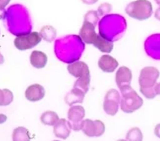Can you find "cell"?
I'll use <instances>...</instances> for the list:
<instances>
[{"label":"cell","mask_w":160,"mask_h":141,"mask_svg":"<svg viewBox=\"0 0 160 141\" xmlns=\"http://www.w3.org/2000/svg\"><path fill=\"white\" fill-rule=\"evenodd\" d=\"M90 86V76H85L78 78L74 83V88H77L78 90L83 91L85 94L88 92Z\"/></svg>","instance_id":"603a6c76"},{"label":"cell","mask_w":160,"mask_h":141,"mask_svg":"<svg viewBox=\"0 0 160 141\" xmlns=\"http://www.w3.org/2000/svg\"><path fill=\"white\" fill-rule=\"evenodd\" d=\"M156 94L160 95V83H156Z\"/></svg>","instance_id":"d6a6232c"},{"label":"cell","mask_w":160,"mask_h":141,"mask_svg":"<svg viewBox=\"0 0 160 141\" xmlns=\"http://www.w3.org/2000/svg\"><path fill=\"white\" fill-rule=\"evenodd\" d=\"M42 38L37 32L17 36L14 39V46L19 51H27L35 47L40 43Z\"/></svg>","instance_id":"ba28073f"},{"label":"cell","mask_w":160,"mask_h":141,"mask_svg":"<svg viewBox=\"0 0 160 141\" xmlns=\"http://www.w3.org/2000/svg\"><path fill=\"white\" fill-rule=\"evenodd\" d=\"M5 62V59H4V57H3V56L1 54V53H0V65L3 64Z\"/></svg>","instance_id":"836d02e7"},{"label":"cell","mask_w":160,"mask_h":141,"mask_svg":"<svg viewBox=\"0 0 160 141\" xmlns=\"http://www.w3.org/2000/svg\"><path fill=\"white\" fill-rule=\"evenodd\" d=\"M132 79V70L126 66H122L119 68L116 73V83L119 89L122 87L130 86Z\"/></svg>","instance_id":"5bb4252c"},{"label":"cell","mask_w":160,"mask_h":141,"mask_svg":"<svg viewBox=\"0 0 160 141\" xmlns=\"http://www.w3.org/2000/svg\"><path fill=\"white\" fill-rule=\"evenodd\" d=\"M111 10H112V5L109 3H103L98 6L97 12L98 15L103 16L109 14L111 12Z\"/></svg>","instance_id":"4316f807"},{"label":"cell","mask_w":160,"mask_h":141,"mask_svg":"<svg viewBox=\"0 0 160 141\" xmlns=\"http://www.w3.org/2000/svg\"><path fill=\"white\" fill-rule=\"evenodd\" d=\"M94 25L88 22L83 21V26L80 30L79 35L85 44H93L103 53H111L113 48V42L102 38L100 35L96 34Z\"/></svg>","instance_id":"277c9868"},{"label":"cell","mask_w":160,"mask_h":141,"mask_svg":"<svg viewBox=\"0 0 160 141\" xmlns=\"http://www.w3.org/2000/svg\"><path fill=\"white\" fill-rule=\"evenodd\" d=\"M7 120V116L4 114H0V124L4 123Z\"/></svg>","instance_id":"4dcf8cb0"},{"label":"cell","mask_w":160,"mask_h":141,"mask_svg":"<svg viewBox=\"0 0 160 141\" xmlns=\"http://www.w3.org/2000/svg\"><path fill=\"white\" fill-rule=\"evenodd\" d=\"M121 98L120 93L114 89H111L105 95L103 108L105 112L109 116H115L118 111L119 105L120 104Z\"/></svg>","instance_id":"9c48e42d"},{"label":"cell","mask_w":160,"mask_h":141,"mask_svg":"<svg viewBox=\"0 0 160 141\" xmlns=\"http://www.w3.org/2000/svg\"><path fill=\"white\" fill-rule=\"evenodd\" d=\"M154 134L156 137L160 138V123L156 125L155 129H154Z\"/></svg>","instance_id":"f1b7e54d"},{"label":"cell","mask_w":160,"mask_h":141,"mask_svg":"<svg viewBox=\"0 0 160 141\" xmlns=\"http://www.w3.org/2000/svg\"><path fill=\"white\" fill-rule=\"evenodd\" d=\"M30 63L34 68L41 69L45 67L48 62V56L42 51H34L30 55Z\"/></svg>","instance_id":"ac0fdd59"},{"label":"cell","mask_w":160,"mask_h":141,"mask_svg":"<svg viewBox=\"0 0 160 141\" xmlns=\"http://www.w3.org/2000/svg\"><path fill=\"white\" fill-rule=\"evenodd\" d=\"M44 40L48 42H52L57 36V30L52 26H44L39 33Z\"/></svg>","instance_id":"7402d4cb"},{"label":"cell","mask_w":160,"mask_h":141,"mask_svg":"<svg viewBox=\"0 0 160 141\" xmlns=\"http://www.w3.org/2000/svg\"><path fill=\"white\" fill-rule=\"evenodd\" d=\"M155 2H156V4H158V5H160V0H155Z\"/></svg>","instance_id":"e575fe53"},{"label":"cell","mask_w":160,"mask_h":141,"mask_svg":"<svg viewBox=\"0 0 160 141\" xmlns=\"http://www.w3.org/2000/svg\"><path fill=\"white\" fill-rule=\"evenodd\" d=\"M81 130L88 137H100L105 133V125L101 120L92 121L87 119L83 120Z\"/></svg>","instance_id":"8fae6325"},{"label":"cell","mask_w":160,"mask_h":141,"mask_svg":"<svg viewBox=\"0 0 160 141\" xmlns=\"http://www.w3.org/2000/svg\"><path fill=\"white\" fill-rule=\"evenodd\" d=\"M84 116L85 110L82 106H72L68 111V122L71 129L75 131L81 130Z\"/></svg>","instance_id":"30bf717a"},{"label":"cell","mask_w":160,"mask_h":141,"mask_svg":"<svg viewBox=\"0 0 160 141\" xmlns=\"http://www.w3.org/2000/svg\"><path fill=\"white\" fill-rule=\"evenodd\" d=\"M45 95V90L40 84L31 85L28 86L25 92V97L28 101H38L40 100L43 99Z\"/></svg>","instance_id":"9a60e30c"},{"label":"cell","mask_w":160,"mask_h":141,"mask_svg":"<svg viewBox=\"0 0 160 141\" xmlns=\"http://www.w3.org/2000/svg\"><path fill=\"white\" fill-rule=\"evenodd\" d=\"M82 2L83 3L87 5H92L95 4L96 2H97L98 0H82Z\"/></svg>","instance_id":"f546056e"},{"label":"cell","mask_w":160,"mask_h":141,"mask_svg":"<svg viewBox=\"0 0 160 141\" xmlns=\"http://www.w3.org/2000/svg\"><path fill=\"white\" fill-rule=\"evenodd\" d=\"M71 128L66 119H61L53 127V134L58 138L66 140L69 136Z\"/></svg>","instance_id":"e0dca14e"},{"label":"cell","mask_w":160,"mask_h":141,"mask_svg":"<svg viewBox=\"0 0 160 141\" xmlns=\"http://www.w3.org/2000/svg\"><path fill=\"white\" fill-rule=\"evenodd\" d=\"M159 75V70L155 67H145L141 69L138 82L141 92L145 98L152 99L157 95L156 92V85Z\"/></svg>","instance_id":"5b68a950"},{"label":"cell","mask_w":160,"mask_h":141,"mask_svg":"<svg viewBox=\"0 0 160 141\" xmlns=\"http://www.w3.org/2000/svg\"><path fill=\"white\" fill-rule=\"evenodd\" d=\"M125 11L129 17L141 21L151 17L152 5L148 0H136L128 4Z\"/></svg>","instance_id":"52a82bcc"},{"label":"cell","mask_w":160,"mask_h":141,"mask_svg":"<svg viewBox=\"0 0 160 141\" xmlns=\"http://www.w3.org/2000/svg\"><path fill=\"white\" fill-rule=\"evenodd\" d=\"M155 17L158 20H159V21H160V7H159V8H158L156 10V12H155Z\"/></svg>","instance_id":"1f68e13d"},{"label":"cell","mask_w":160,"mask_h":141,"mask_svg":"<svg viewBox=\"0 0 160 141\" xmlns=\"http://www.w3.org/2000/svg\"><path fill=\"white\" fill-rule=\"evenodd\" d=\"M11 0H0V12H5V8Z\"/></svg>","instance_id":"83f0119b"},{"label":"cell","mask_w":160,"mask_h":141,"mask_svg":"<svg viewBox=\"0 0 160 141\" xmlns=\"http://www.w3.org/2000/svg\"><path fill=\"white\" fill-rule=\"evenodd\" d=\"M144 47L149 56L160 59V34L150 35L145 41Z\"/></svg>","instance_id":"7c38bea8"},{"label":"cell","mask_w":160,"mask_h":141,"mask_svg":"<svg viewBox=\"0 0 160 141\" xmlns=\"http://www.w3.org/2000/svg\"><path fill=\"white\" fill-rule=\"evenodd\" d=\"M14 100L13 93L8 89L0 90V106H8Z\"/></svg>","instance_id":"cb8c5ba5"},{"label":"cell","mask_w":160,"mask_h":141,"mask_svg":"<svg viewBox=\"0 0 160 141\" xmlns=\"http://www.w3.org/2000/svg\"><path fill=\"white\" fill-rule=\"evenodd\" d=\"M126 140L131 141H141L143 140V134L140 129L132 128L128 131L126 134Z\"/></svg>","instance_id":"d4e9b609"},{"label":"cell","mask_w":160,"mask_h":141,"mask_svg":"<svg viewBox=\"0 0 160 141\" xmlns=\"http://www.w3.org/2000/svg\"><path fill=\"white\" fill-rule=\"evenodd\" d=\"M85 95L86 94L83 91L73 87V89L65 97V101L69 106H72L76 103H82Z\"/></svg>","instance_id":"d6986e66"},{"label":"cell","mask_w":160,"mask_h":141,"mask_svg":"<svg viewBox=\"0 0 160 141\" xmlns=\"http://www.w3.org/2000/svg\"><path fill=\"white\" fill-rule=\"evenodd\" d=\"M122 94L120 101V108L126 114H132L142 107L144 101L131 86H127L120 89Z\"/></svg>","instance_id":"8992f818"},{"label":"cell","mask_w":160,"mask_h":141,"mask_svg":"<svg viewBox=\"0 0 160 141\" xmlns=\"http://www.w3.org/2000/svg\"><path fill=\"white\" fill-rule=\"evenodd\" d=\"M126 21L118 14H108L98 24L99 35L102 38L113 42L120 39L126 29Z\"/></svg>","instance_id":"3957f363"},{"label":"cell","mask_w":160,"mask_h":141,"mask_svg":"<svg viewBox=\"0 0 160 141\" xmlns=\"http://www.w3.org/2000/svg\"><path fill=\"white\" fill-rule=\"evenodd\" d=\"M67 70L69 72L70 75L77 78L85 77V76H90L89 67L83 62L76 61L73 63H71L67 67Z\"/></svg>","instance_id":"4fadbf2b"},{"label":"cell","mask_w":160,"mask_h":141,"mask_svg":"<svg viewBox=\"0 0 160 141\" xmlns=\"http://www.w3.org/2000/svg\"><path fill=\"white\" fill-rule=\"evenodd\" d=\"M98 14L96 11H89L88 12L85 14L84 16V21L88 22L92 25H94L95 27H96L97 25V23L98 22V20H99V17H98Z\"/></svg>","instance_id":"484cf974"},{"label":"cell","mask_w":160,"mask_h":141,"mask_svg":"<svg viewBox=\"0 0 160 141\" xmlns=\"http://www.w3.org/2000/svg\"><path fill=\"white\" fill-rule=\"evenodd\" d=\"M8 29L13 35H18L31 32V18L23 5L15 4L9 7L5 12Z\"/></svg>","instance_id":"7a4b0ae2"},{"label":"cell","mask_w":160,"mask_h":141,"mask_svg":"<svg viewBox=\"0 0 160 141\" xmlns=\"http://www.w3.org/2000/svg\"><path fill=\"white\" fill-rule=\"evenodd\" d=\"M14 141H29L31 137L29 131L24 127H18L14 130L12 134Z\"/></svg>","instance_id":"44dd1931"},{"label":"cell","mask_w":160,"mask_h":141,"mask_svg":"<svg viewBox=\"0 0 160 141\" xmlns=\"http://www.w3.org/2000/svg\"><path fill=\"white\" fill-rule=\"evenodd\" d=\"M84 48V43L80 35H69L56 41L54 52L59 60L71 64L81 58Z\"/></svg>","instance_id":"6da1fadb"},{"label":"cell","mask_w":160,"mask_h":141,"mask_svg":"<svg viewBox=\"0 0 160 141\" xmlns=\"http://www.w3.org/2000/svg\"><path fill=\"white\" fill-rule=\"evenodd\" d=\"M59 120V116L53 111H46L41 116V122L46 125L54 126Z\"/></svg>","instance_id":"ffe728a7"},{"label":"cell","mask_w":160,"mask_h":141,"mask_svg":"<svg viewBox=\"0 0 160 141\" xmlns=\"http://www.w3.org/2000/svg\"><path fill=\"white\" fill-rule=\"evenodd\" d=\"M98 65L102 71L107 72V73H112L118 67L119 63L117 61V59L111 56L103 55L100 57Z\"/></svg>","instance_id":"2e32d148"}]
</instances>
